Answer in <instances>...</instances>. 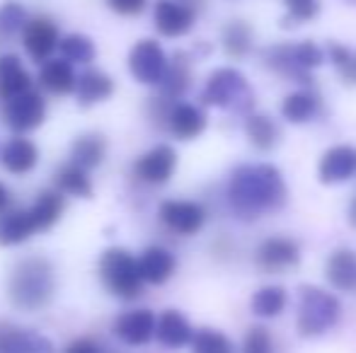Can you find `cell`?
Listing matches in <instances>:
<instances>
[{
	"mask_svg": "<svg viewBox=\"0 0 356 353\" xmlns=\"http://www.w3.org/2000/svg\"><path fill=\"white\" fill-rule=\"evenodd\" d=\"M165 121H168V128L175 138H179V141H192V138L202 136L204 128H207V114H204L197 104L177 102L170 107Z\"/></svg>",
	"mask_w": 356,
	"mask_h": 353,
	"instance_id": "16",
	"label": "cell"
},
{
	"mask_svg": "<svg viewBox=\"0 0 356 353\" xmlns=\"http://www.w3.org/2000/svg\"><path fill=\"white\" fill-rule=\"evenodd\" d=\"M104 155H107V138L99 136V133L78 136L71 146V162L85 172L102 165Z\"/></svg>",
	"mask_w": 356,
	"mask_h": 353,
	"instance_id": "27",
	"label": "cell"
},
{
	"mask_svg": "<svg viewBox=\"0 0 356 353\" xmlns=\"http://www.w3.org/2000/svg\"><path fill=\"white\" fill-rule=\"evenodd\" d=\"M160 221L177 235H197L207 223V208L197 201H182V198H170L160 203Z\"/></svg>",
	"mask_w": 356,
	"mask_h": 353,
	"instance_id": "7",
	"label": "cell"
},
{
	"mask_svg": "<svg viewBox=\"0 0 356 353\" xmlns=\"http://www.w3.org/2000/svg\"><path fill=\"white\" fill-rule=\"evenodd\" d=\"M320 112V97L313 89H298L284 97L282 102V117L289 123H305Z\"/></svg>",
	"mask_w": 356,
	"mask_h": 353,
	"instance_id": "28",
	"label": "cell"
},
{
	"mask_svg": "<svg viewBox=\"0 0 356 353\" xmlns=\"http://www.w3.org/2000/svg\"><path fill=\"white\" fill-rule=\"evenodd\" d=\"M136 261L143 283H153V286H163L165 281H170L175 268H177V259H175L172 252L158 245L143 250V255Z\"/></svg>",
	"mask_w": 356,
	"mask_h": 353,
	"instance_id": "18",
	"label": "cell"
},
{
	"mask_svg": "<svg viewBox=\"0 0 356 353\" xmlns=\"http://www.w3.org/2000/svg\"><path fill=\"white\" fill-rule=\"evenodd\" d=\"M194 336V329L189 325V320L177 310H165L163 315L155 320V339L160 341V346L170 351H179L184 346H189Z\"/></svg>",
	"mask_w": 356,
	"mask_h": 353,
	"instance_id": "17",
	"label": "cell"
},
{
	"mask_svg": "<svg viewBox=\"0 0 356 353\" xmlns=\"http://www.w3.org/2000/svg\"><path fill=\"white\" fill-rule=\"evenodd\" d=\"M75 94L80 107H92L114 94V80L97 68H88L75 78Z\"/></svg>",
	"mask_w": 356,
	"mask_h": 353,
	"instance_id": "20",
	"label": "cell"
},
{
	"mask_svg": "<svg viewBox=\"0 0 356 353\" xmlns=\"http://www.w3.org/2000/svg\"><path fill=\"white\" fill-rule=\"evenodd\" d=\"M192 85V66L184 53H175L172 61H168V71L160 83V99L165 102H175L179 99Z\"/></svg>",
	"mask_w": 356,
	"mask_h": 353,
	"instance_id": "22",
	"label": "cell"
},
{
	"mask_svg": "<svg viewBox=\"0 0 356 353\" xmlns=\"http://www.w3.org/2000/svg\"><path fill=\"white\" fill-rule=\"evenodd\" d=\"M202 102L209 107L228 109L235 114H252L254 107V92L250 87L248 78L238 68H216L209 76L207 87L202 92Z\"/></svg>",
	"mask_w": 356,
	"mask_h": 353,
	"instance_id": "4",
	"label": "cell"
},
{
	"mask_svg": "<svg viewBox=\"0 0 356 353\" xmlns=\"http://www.w3.org/2000/svg\"><path fill=\"white\" fill-rule=\"evenodd\" d=\"M44 119H47V102L34 89L10 99L8 107H5V123L17 133L34 131V128L42 126Z\"/></svg>",
	"mask_w": 356,
	"mask_h": 353,
	"instance_id": "10",
	"label": "cell"
},
{
	"mask_svg": "<svg viewBox=\"0 0 356 353\" xmlns=\"http://www.w3.org/2000/svg\"><path fill=\"white\" fill-rule=\"evenodd\" d=\"M192 353H235V346L223 332L211 329V327H204V329L194 332L192 341Z\"/></svg>",
	"mask_w": 356,
	"mask_h": 353,
	"instance_id": "34",
	"label": "cell"
},
{
	"mask_svg": "<svg viewBox=\"0 0 356 353\" xmlns=\"http://www.w3.org/2000/svg\"><path fill=\"white\" fill-rule=\"evenodd\" d=\"M220 42H223V51L230 58H245L252 51L254 32L245 19H230L220 32Z\"/></svg>",
	"mask_w": 356,
	"mask_h": 353,
	"instance_id": "30",
	"label": "cell"
},
{
	"mask_svg": "<svg viewBox=\"0 0 356 353\" xmlns=\"http://www.w3.org/2000/svg\"><path fill=\"white\" fill-rule=\"evenodd\" d=\"M327 58L344 85H356V51L344 44H330Z\"/></svg>",
	"mask_w": 356,
	"mask_h": 353,
	"instance_id": "35",
	"label": "cell"
},
{
	"mask_svg": "<svg viewBox=\"0 0 356 353\" xmlns=\"http://www.w3.org/2000/svg\"><path fill=\"white\" fill-rule=\"evenodd\" d=\"M289 305V291L284 286H264L259 288L252 295V312L257 317H264V320H272V317H279L284 312V307Z\"/></svg>",
	"mask_w": 356,
	"mask_h": 353,
	"instance_id": "31",
	"label": "cell"
},
{
	"mask_svg": "<svg viewBox=\"0 0 356 353\" xmlns=\"http://www.w3.org/2000/svg\"><path fill=\"white\" fill-rule=\"evenodd\" d=\"M107 5L117 15H124V17H136V15H141L145 10L148 0H107Z\"/></svg>",
	"mask_w": 356,
	"mask_h": 353,
	"instance_id": "40",
	"label": "cell"
},
{
	"mask_svg": "<svg viewBox=\"0 0 356 353\" xmlns=\"http://www.w3.org/2000/svg\"><path fill=\"white\" fill-rule=\"evenodd\" d=\"M58 39H61V34H58L56 22L51 17H47V15H37V17L27 19V24L22 29L24 49H27L29 58L34 63H39V66L51 58V53L58 46Z\"/></svg>",
	"mask_w": 356,
	"mask_h": 353,
	"instance_id": "8",
	"label": "cell"
},
{
	"mask_svg": "<svg viewBox=\"0 0 356 353\" xmlns=\"http://www.w3.org/2000/svg\"><path fill=\"white\" fill-rule=\"evenodd\" d=\"M0 162L10 175H27L37 167L39 148L29 138H13L0 150Z\"/></svg>",
	"mask_w": 356,
	"mask_h": 353,
	"instance_id": "21",
	"label": "cell"
},
{
	"mask_svg": "<svg viewBox=\"0 0 356 353\" xmlns=\"http://www.w3.org/2000/svg\"><path fill=\"white\" fill-rule=\"evenodd\" d=\"M356 175V148L332 146L318 162V179L323 184H342Z\"/></svg>",
	"mask_w": 356,
	"mask_h": 353,
	"instance_id": "13",
	"label": "cell"
},
{
	"mask_svg": "<svg viewBox=\"0 0 356 353\" xmlns=\"http://www.w3.org/2000/svg\"><path fill=\"white\" fill-rule=\"evenodd\" d=\"M99 281L119 300H136L143 295V278L136 257L122 247H109L99 257Z\"/></svg>",
	"mask_w": 356,
	"mask_h": 353,
	"instance_id": "5",
	"label": "cell"
},
{
	"mask_svg": "<svg viewBox=\"0 0 356 353\" xmlns=\"http://www.w3.org/2000/svg\"><path fill=\"white\" fill-rule=\"evenodd\" d=\"M24 24H27V10L22 5L15 3V0L0 5V34L13 37V34L22 32Z\"/></svg>",
	"mask_w": 356,
	"mask_h": 353,
	"instance_id": "37",
	"label": "cell"
},
{
	"mask_svg": "<svg viewBox=\"0 0 356 353\" xmlns=\"http://www.w3.org/2000/svg\"><path fill=\"white\" fill-rule=\"evenodd\" d=\"M37 232L27 208H17V211H5L0 216V245L15 247L27 242L29 237Z\"/></svg>",
	"mask_w": 356,
	"mask_h": 353,
	"instance_id": "26",
	"label": "cell"
},
{
	"mask_svg": "<svg viewBox=\"0 0 356 353\" xmlns=\"http://www.w3.org/2000/svg\"><path fill=\"white\" fill-rule=\"evenodd\" d=\"M75 71L68 61L63 58H49L47 63H42L39 71V85L51 94H71L75 89Z\"/></svg>",
	"mask_w": 356,
	"mask_h": 353,
	"instance_id": "25",
	"label": "cell"
},
{
	"mask_svg": "<svg viewBox=\"0 0 356 353\" xmlns=\"http://www.w3.org/2000/svg\"><path fill=\"white\" fill-rule=\"evenodd\" d=\"M63 353H104V349L95 339H90V336H80V339L71 341Z\"/></svg>",
	"mask_w": 356,
	"mask_h": 353,
	"instance_id": "41",
	"label": "cell"
},
{
	"mask_svg": "<svg viewBox=\"0 0 356 353\" xmlns=\"http://www.w3.org/2000/svg\"><path fill=\"white\" fill-rule=\"evenodd\" d=\"M155 320L150 310H129L114 320V334L129 346H145L155 336Z\"/></svg>",
	"mask_w": 356,
	"mask_h": 353,
	"instance_id": "15",
	"label": "cell"
},
{
	"mask_svg": "<svg viewBox=\"0 0 356 353\" xmlns=\"http://www.w3.org/2000/svg\"><path fill=\"white\" fill-rule=\"evenodd\" d=\"M32 216L34 227L39 230H49L58 223V218L66 211V198L58 189H47L37 196V201L32 203V208H27Z\"/></svg>",
	"mask_w": 356,
	"mask_h": 353,
	"instance_id": "24",
	"label": "cell"
},
{
	"mask_svg": "<svg viewBox=\"0 0 356 353\" xmlns=\"http://www.w3.org/2000/svg\"><path fill=\"white\" fill-rule=\"evenodd\" d=\"M54 293H56V276L51 261L44 257H27L10 273L8 295L17 310H44L54 300Z\"/></svg>",
	"mask_w": 356,
	"mask_h": 353,
	"instance_id": "2",
	"label": "cell"
},
{
	"mask_svg": "<svg viewBox=\"0 0 356 353\" xmlns=\"http://www.w3.org/2000/svg\"><path fill=\"white\" fill-rule=\"evenodd\" d=\"M58 51H61V58L73 63H80V66H88V63L95 61L97 56V49H95V42L85 34H68V37L58 39Z\"/></svg>",
	"mask_w": 356,
	"mask_h": 353,
	"instance_id": "33",
	"label": "cell"
},
{
	"mask_svg": "<svg viewBox=\"0 0 356 353\" xmlns=\"http://www.w3.org/2000/svg\"><path fill=\"white\" fill-rule=\"evenodd\" d=\"M155 29L163 37L177 39L192 32L194 19H197V8L184 0H158L153 10Z\"/></svg>",
	"mask_w": 356,
	"mask_h": 353,
	"instance_id": "9",
	"label": "cell"
},
{
	"mask_svg": "<svg viewBox=\"0 0 356 353\" xmlns=\"http://www.w3.org/2000/svg\"><path fill=\"white\" fill-rule=\"evenodd\" d=\"M175 170H177V153L172 146H165V143L143 153L134 165V175L145 184H153V187L168 184Z\"/></svg>",
	"mask_w": 356,
	"mask_h": 353,
	"instance_id": "11",
	"label": "cell"
},
{
	"mask_svg": "<svg viewBox=\"0 0 356 353\" xmlns=\"http://www.w3.org/2000/svg\"><path fill=\"white\" fill-rule=\"evenodd\" d=\"M104 353H114V351H104Z\"/></svg>",
	"mask_w": 356,
	"mask_h": 353,
	"instance_id": "44",
	"label": "cell"
},
{
	"mask_svg": "<svg viewBox=\"0 0 356 353\" xmlns=\"http://www.w3.org/2000/svg\"><path fill=\"white\" fill-rule=\"evenodd\" d=\"M342 317V305L332 293L318 286H300L296 329L303 339H315L332 329Z\"/></svg>",
	"mask_w": 356,
	"mask_h": 353,
	"instance_id": "3",
	"label": "cell"
},
{
	"mask_svg": "<svg viewBox=\"0 0 356 353\" xmlns=\"http://www.w3.org/2000/svg\"><path fill=\"white\" fill-rule=\"evenodd\" d=\"M325 276H327L330 286L337 291H356V252L334 250L325 264Z\"/></svg>",
	"mask_w": 356,
	"mask_h": 353,
	"instance_id": "23",
	"label": "cell"
},
{
	"mask_svg": "<svg viewBox=\"0 0 356 353\" xmlns=\"http://www.w3.org/2000/svg\"><path fill=\"white\" fill-rule=\"evenodd\" d=\"M29 89H32V76L22 66V61L15 53H3L0 56V99L10 102Z\"/></svg>",
	"mask_w": 356,
	"mask_h": 353,
	"instance_id": "19",
	"label": "cell"
},
{
	"mask_svg": "<svg viewBox=\"0 0 356 353\" xmlns=\"http://www.w3.org/2000/svg\"><path fill=\"white\" fill-rule=\"evenodd\" d=\"M349 221H352L354 227H356V198L352 201V208H349Z\"/></svg>",
	"mask_w": 356,
	"mask_h": 353,
	"instance_id": "43",
	"label": "cell"
},
{
	"mask_svg": "<svg viewBox=\"0 0 356 353\" xmlns=\"http://www.w3.org/2000/svg\"><path fill=\"white\" fill-rule=\"evenodd\" d=\"M286 3V19H282V24H300V22H310V19L318 17L320 12V3L318 0H284Z\"/></svg>",
	"mask_w": 356,
	"mask_h": 353,
	"instance_id": "38",
	"label": "cell"
},
{
	"mask_svg": "<svg viewBox=\"0 0 356 353\" xmlns=\"http://www.w3.org/2000/svg\"><path fill=\"white\" fill-rule=\"evenodd\" d=\"M129 71L143 85H160L168 71V56L155 39H141L129 53Z\"/></svg>",
	"mask_w": 356,
	"mask_h": 353,
	"instance_id": "6",
	"label": "cell"
},
{
	"mask_svg": "<svg viewBox=\"0 0 356 353\" xmlns=\"http://www.w3.org/2000/svg\"><path fill=\"white\" fill-rule=\"evenodd\" d=\"M291 56H293V63L305 73V76H310L315 68H320L325 63V51L315 42L291 44Z\"/></svg>",
	"mask_w": 356,
	"mask_h": 353,
	"instance_id": "36",
	"label": "cell"
},
{
	"mask_svg": "<svg viewBox=\"0 0 356 353\" xmlns=\"http://www.w3.org/2000/svg\"><path fill=\"white\" fill-rule=\"evenodd\" d=\"M0 353H56L47 336L0 320Z\"/></svg>",
	"mask_w": 356,
	"mask_h": 353,
	"instance_id": "14",
	"label": "cell"
},
{
	"mask_svg": "<svg viewBox=\"0 0 356 353\" xmlns=\"http://www.w3.org/2000/svg\"><path fill=\"white\" fill-rule=\"evenodd\" d=\"M243 353H274V341L269 329L264 327H252L245 336Z\"/></svg>",
	"mask_w": 356,
	"mask_h": 353,
	"instance_id": "39",
	"label": "cell"
},
{
	"mask_svg": "<svg viewBox=\"0 0 356 353\" xmlns=\"http://www.w3.org/2000/svg\"><path fill=\"white\" fill-rule=\"evenodd\" d=\"M54 184L61 193L68 196H78V198H90L92 196V182H90L88 172L80 170L78 165H63L61 170L54 177Z\"/></svg>",
	"mask_w": 356,
	"mask_h": 353,
	"instance_id": "32",
	"label": "cell"
},
{
	"mask_svg": "<svg viewBox=\"0 0 356 353\" xmlns=\"http://www.w3.org/2000/svg\"><path fill=\"white\" fill-rule=\"evenodd\" d=\"M10 206H13V193H10V189L0 182V216H3L5 211H10Z\"/></svg>",
	"mask_w": 356,
	"mask_h": 353,
	"instance_id": "42",
	"label": "cell"
},
{
	"mask_svg": "<svg viewBox=\"0 0 356 353\" xmlns=\"http://www.w3.org/2000/svg\"><path fill=\"white\" fill-rule=\"evenodd\" d=\"M254 261L262 271L279 273L300 261V247L291 237H269L254 250Z\"/></svg>",
	"mask_w": 356,
	"mask_h": 353,
	"instance_id": "12",
	"label": "cell"
},
{
	"mask_svg": "<svg viewBox=\"0 0 356 353\" xmlns=\"http://www.w3.org/2000/svg\"><path fill=\"white\" fill-rule=\"evenodd\" d=\"M245 133H248L250 143H252L257 150H272L274 146L279 143V131L277 121L267 114H248L245 117Z\"/></svg>",
	"mask_w": 356,
	"mask_h": 353,
	"instance_id": "29",
	"label": "cell"
},
{
	"mask_svg": "<svg viewBox=\"0 0 356 353\" xmlns=\"http://www.w3.org/2000/svg\"><path fill=\"white\" fill-rule=\"evenodd\" d=\"M286 201V182L279 167L269 162L259 165H240L230 175L228 182V203L233 213L243 221L272 213L282 208Z\"/></svg>",
	"mask_w": 356,
	"mask_h": 353,
	"instance_id": "1",
	"label": "cell"
}]
</instances>
